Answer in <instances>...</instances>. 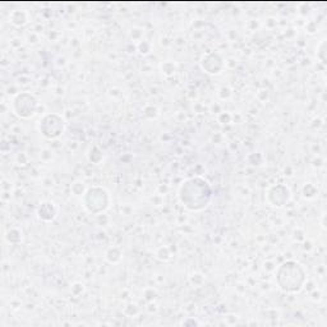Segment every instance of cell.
<instances>
[{"label":"cell","instance_id":"obj_1","mask_svg":"<svg viewBox=\"0 0 327 327\" xmlns=\"http://www.w3.org/2000/svg\"><path fill=\"white\" fill-rule=\"evenodd\" d=\"M212 198V189L206 179L194 177L187 179L179 188V200L186 209L201 211L206 209Z\"/></svg>","mask_w":327,"mask_h":327},{"label":"cell","instance_id":"obj_2","mask_svg":"<svg viewBox=\"0 0 327 327\" xmlns=\"http://www.w3.org/2000/svg\"><path fill=\"white\" fill-rule=\"evenodd\" d=\"M276 282L284 293L295 294L304 288L307 282V274L304 268L297 262H284L276 270Z\"/></svg>","mask_w":327,"mask_h":327},{"label":"cell","instance_id":"obj_3","mask_svg":"<svg viewBox=\"0 0 327 327\" xmlns=\"http://www.w3.org/2000/svg\"><path fill=\"white\" fill-rule=\"evenodd\" d=\"M82 201L87 212L92 215H100L110 206V196L108 190L101 187H92L86 190V193L82 197Z\"/></svg>","mask_w":327,"mask_h":327},{"label":"cell","instance_id":"obj_4","mask_svg":"<svg viewBox=\"0 0 327 327\" xmlns=\"http://www.w3.org/2000/svg\"><path fill=\"white\" fill-rule=\"evenodd\" d=\"M12 108L18 118L31 119L40 108L39 98L30 92H21L13 98Z\"/></svg>","mask_w":327,"mask_h":327},{"label":"cell","instance_id":"obj_5","mask_svg":"<svg viewBox=\"0 0 327 327\" xmlns=\"http://www.w3.org/2000/svg\"><path fill=\"white\" fill-rule=\"evenodd\" d=\"M39 131L47 140H56L62 137L66 131V121L62 115L56 113H47L40 119Z\"/></svg>","mask_w":327,"mask_h":327},{"label":"cell","instance_id":"obj_6","mask_svg":"<svg viewBox=\"0 0 327 327\" xmlns=\"http://www.w3.org/2000/svg\"><path fill=\"white\" fill-rule=\"evenodd\" d=\"M267 201L268 203L274 207H282L290 201V190L288 187L282 186V184H276L272 186L270 189L267 190Z\"/></svg>","mask_w":327,"mask_h":327},{"label":"cell","instance_id":"obj_7","mask_svg":"<svg viewBox=\"0 0 327 327\" xmlns=\"http://www.w3.org/2000/svg\"><path fill=\"white\" fill-rule=\"evenodd\" d=\"M201 67L206 73L209 74H220L223 72L224 67H225V63L224 59L221 58L220 54L217 52H210L203 56L202 60H201Z\"/></svg>","mask_w":327,"mask_h":327},{"label":"cell","instance_id":"obj_8","mask_svg":"<svg viewBox=\"0 0 327 327\" xmlns=\"http://www.w3.org/2000/svg\"><path fill=\"white\" fill-rule=\"evenodd\" d=\"M37 216H39L40 220H43L45 223L54 221L56 216H58V207L55 206L54 202L45 201L37 209Z\"/></svg>","mask_w":327,"mask_h":327},{"label":"cell","instance_id":"obj_9","mask_svg":"<svg viewBox=\"0 0 327 327\" xmlns=\"http://www.w3.org/2000/svg\"><path fill=\"white\" fill-rule=\"evenodd\" d=\"M9 20L16 27H22L24 26V24H27V22H28V14H27V12H24V10L17 9L12 12Z\"/></svg>","mask_w":327,"mask_h":327},{"label":"cell","instance_id":"obj_10","mask_svg":"<svg viewBox=\"0 0 327 327\" xmlns=\"http://www.w3.org/2000/svg\"><path fill=\"white\" fill-rule=\"evenodd\" d=\"M121 256H123V253H121L120 249L114 247V248L109 249L105 257H106V259H108L110 263H118V262L121 261Z\"/></svg>","mask_w":327,"mask_h":327},{"label":"cell","instance_id":"obj_11","mask_svg":"<svg viewBox=\"0 0 327 327\" xmlns=\"http://www.w3.org/2000/svg\"><path fill=\"white\" fill-rule=\"evenodd\" d=\"M102 159H104V154L101 152V150L97 146H93L89 152V160L93 164H100Z\"/></svg>","mask_w":327,"mask_h":327},{"label":"cell","instance_id":"obj_12","mask_svg":"<svg viewBox=\"0 0 327 327\" xmlns=\"http://www.w3.org/2000/svg\"><path fill=\"white\" fill-rule=\"evenodd\" d=\"M22 233L20 232L18 229H10L7 234V239L8 242L12 243V244H17V243H20L22 240Z\"/></svg>","mask_w":327,"mask_h":327},{"label":"cell","instance_id":"obj_13","mask_svg":"<svg viewBox=\"0 0 327 327\" xmlns=\"http://www.w3.org/2000/svg\"><path fill=\"white\" fill-rule=\"evenodd\" d=\"M161 69H163V72L167 75H171L174 73L177 72V64L173 62H165L161 66Z\"/></svg>","mask_w":327,"mask_h":327},{"label":"cell","instance_id":"obj_14","mask_svg":"<svg viewBox=\"0 0 327 327\" xmlns=\"http://www.w3.org/2000/svg\"><path fill=\"white\" fill-rule=\"evenodd\" d=\"M156 257L159 259H161V261H167V259L171 258L170 252H169V249H167L166 247H161V248L157 249Z\"/></svg>","mask_w":327,"mask_h":327},{"label":"cell","instance_id":"obj_15","mask_svg":"<svg viewBox=\"0 0 327 327\" xmlns=\"http://www.w3.org/2000/svg\"><path fill=\"white\" fill-rule=\"evenodd\" d=\"M72 190L75 196L83 197V194L86 193V187L85 184L81 183V182H75V183L72 186Z\"/></svg>","mask_w":327,"mask_h":327},{"label":"cell","instance_id":"obj_16","mask_svg":"<svg viewBox=\"0 0 327 327\" xmlns=\"http://www.w3.org/2000/svg\"><path fill=\"white\" fill-rule=\"evenodd\" d=\"M325 45H326V44H325V41H322V43H321V45H320V52H318V54H317L318 59H320L322 63H326V59H325V58H324Z\"/></svg>","mask_w":327,"mask_h":327}]
</instances>
